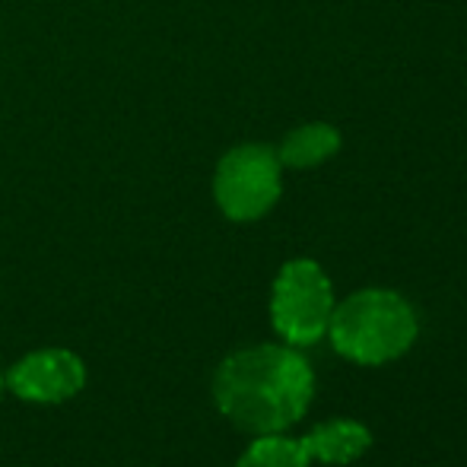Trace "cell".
<instances>
[{
	"mask_svg": "<svg viewBox=\"0 0 467 467\" xmlns=\"http://www.w3.org/2000/svg\"><path fill=\"white\" fill-rule=\"evenodd\" d=\"M312 394V366L293 347H248L223 359L213 375V400L220 413L254 436L289 430L306 417Z\"/></svg>",
	"mask_w": 467,
	"mask_h": 467,
	"instance_id": "obj_1",
	"label": "cell"
},
{
	"mask_svg": "<svg viewBox=\"0 0 467 467\" xmlns=\"http://www.w3.org/2000/svg\"><path fill=\"white\" fill-rule=\"evenodd\" d=\"M417 334V312L394 289H359L334 306L327 321L334 350L359 366H381L404 357Z\"/></svg>",
	"mask_w": 467,
	"mask_h": 467,
	"instance_id": "obj_2",
	"label": "cell"
},
{
	"mask_svg": "<svg viewBox=\"0 0 467 467\" xmlns=\"http://www.w3.org/2000/svg\"><path fill=\"white\" fill-rule=\"evenodd\" d=\"M331 312L334 289L321 265L296 258L280 267L271 293V318L289 347H308L325 337Z\"/></svg>",
	"mask_w": 467,
	"mask_h": 467,
	"instance_id": "obj_3",
	"label": "cell"
},
{
	"mask_svg": "<svg viewBox=\"0 0 467 467\" xmlns=\"http://www.w3.org/2000/svg\"><path fill=\"white\" fill-rule=\"evenodd\" d=\"M280 160L265 143H242L229 150L216 166L213 197L220 210L235 223L261 220L280 201Z\"/></svg>",
	"mask_w": 467,
	"mask_h": 467,
	"instance_id": "obj_4",
	"label": "cell"
},
{
	"mask_svg": "<svg viewBox=\"0 0 467 467\" xmlns=\"http://www.w3.org/2000/svg\"><path fill=\"white\" fill-rule=\"evenodd\" d=\"M83 381H87L83 359L61 347L29 353L6 372V388L32 404H61L80 391Z\"/></svg>",
	"mask_w": 467,
	"mask_h": 467,
	"instance_id": "obj_5",
	"label": "cell"
},
{
	"mask_svg": "<svg viewBox=\"0 0 467 467\" xmlns=\"http://www.w3.org/2000/svg\"><path fill=\"white\" fill-rule=\"evenodd\" d=\"M312 462L325 464H353L372 445V432L357 420H327L299 439Z\"/></svg>",
	"mask_w": 467,
	"mask_h": 467,
	"instance_id": "obj_6",
	"label": "cell"
},
{
	"mask_svg": "<svg viewBox=\"0 0 467 467\" xmlns=\"http://www.w3.org/2000/svg\"><path fill=\"white\" fill-rule=\"evenodd\" d=\"M337 150H340V130L327 121H312V124H302V128L289 130V134L283 137L277 160H280V166H289V169H312V166L327 162Z\"/></svg>",
	"mask_w": 467,
	"mask_h": 467,
	"instance_id": "obj_7",
	"label": "cell"
},
{
	"mask_svg": "<svg viewBox=\"0 0 467 467\" xmlns=\"http://www.w3.org/2000/svg\"><path fill=\"white\" fill-rule=\"evenodd\" d=\"M312 458L306 455L299 439H286L280 432L258 436V442L239 458L235 467H308Z\"/></svg>",
	"mask_w": 467,
	"mask_h": 467,
	"instance_id": "obj_8",
	"label": "cell"
},
{
	"mask_svg": "<svg viewBox=\"0 0 467 467\" xmlns=\"http://www.w3.org/2000/svg\"><path fill=\"white\" fill-rule=\"evenodd\" d=\"M0 388H4V375H0Z\"/></svg>",
	"mask_w": 467,
	"mask_h": 467,
	"instance_id": "obj_9",
	"label": "cell"
}]
</instances>
